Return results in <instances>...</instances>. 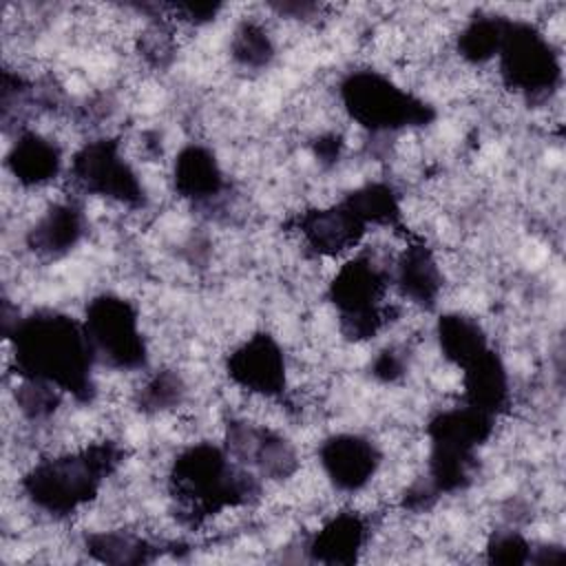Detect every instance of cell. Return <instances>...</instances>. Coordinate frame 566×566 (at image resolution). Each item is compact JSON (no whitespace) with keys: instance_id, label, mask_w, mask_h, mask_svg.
<instances>
[{"instance_id":"obj_2","label":"cell","mask_w":566,"mask_h":566,"mask_svg":"<svg viewBox=\"0 0 566 566\" xmlns=\"http://www.w3.org/2000/svg\"><path fill=\"white\" fill-rule=\"evenodd\" d=\"M230 378L256 398H279L287 387V360L274 336L252 334L228 358Z\"/></svg>"},{"instance_id":"obj_5","label":"cell","mask_w":566,"mask_h":566,"mask_svg":"<svg viewBox=\"0 0 566 566\" xmlns=\"http://www.w3.org/2000/svg\"><path fill=\"white\" fill-rule=\"evenodd\" d=\"M175 188L181 197L192 201H206L221 195L223 172L217 157L201 146L181 150L175 161Z\"/></svg>"},{"instance_id":"obj_4","label":"cell","mask_w":566,"mask_h":566,"mask_svg":"<svg viewBox=\"0 0 566 566\" xmlns=\"http://www.w3.org/2000/svg\"><path fill=\"white\" fill-rule=\"evenodd\" d=\"M7 164L15 177V184L22 188H44L60 175V146L57 142L40 130L22 133L9 157Z\"/></svg>"},{"instance_id":"obj_1","label":"cell","mask_w":566,"mask_h":566,"mask_svg":"<svg viewBox=\"0 0 566 566\" xmlns=\"http://www.w3.org/2000/svg\"><path fill=\"white\" fill-rule=\"evenodd\" d=\"M86 338L93 356H102L113 367L133 369L144 365V338L135 310L117 296H102L88 305Z\"/></svg>"},{"instance_id":"obj_3","label":"cell","mask_w":566,"mask_h":566,"mask_svg":"<svg viewBox=\"0 0 566 566\" xmlns=\"http://www.w3.org/2000/svg\"><path fill=\"white\" fill-rule=\"evenodd\" d=\"M378 464V444L358 433H340L321 444V467L325 478L343 493H356L371 486Z\"/></svg>"}]
</instances>
